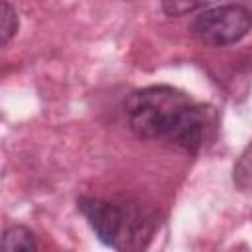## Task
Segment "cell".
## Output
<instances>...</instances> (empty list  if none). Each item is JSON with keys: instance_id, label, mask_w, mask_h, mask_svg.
<instances>
[{"instance_id": "cell-1", "label": "cell", "mask_w": 252, "mask_h": 252, "mask_svg": "<svg viewBox=\"0 0 252 252\" xmlns=\"http://www.w3.org/2000/svg\"><path fill=\"white\" fill-rule=\"evenodd\" d=\"M126 120L132 132L146 140H165L187 152H203L217 134V114L169 85L134 91L126 100Z\"/></svg>"}, {"instance_id": "cell-5", "label": "cell", "mask_w": 252, "mask_h": 252, "mask_svg": "<svg viewBox=\"0 0 252 252\" xmlns=\"http://www.w3.org/2000/svg\"><path fill=\"white\" fill-rule=\"evenodd\" d=\"M234 183L240 191L252 193V144L240 154L234 163Z\"/></svg>"}, {"instance_id": "cell-3", "label": "cell", "mask_w": 252, "mask_h": 252, "mask_svg": "<svg viewBox=\"0 0 252 252\" xmlns=\"http://www.w3.org/2000/svg\"><path fill=\"white\" fill-rule=\"evenodd\" d=\"M252 28V14L240 4H220L203 10L189 26L195 39L205 45L222 47L240 41Z\"/></svg>"}, {"instance_id": "cell-7", "label": "cell", "mask_w": 252, "mask_h": 252, "mask_svg": "<svg viewBox=\"0 0 252 252\" xmlns=\"http://www.w3.org/2000/svg\"><path fill=\"white\" fill-rule=\"evenodd\" d=\"M16 32H18V14L6 0H2V43L8 45V41L16 35Z\"/></svg>"}, {"instance_id": "cell-4", "label": "cell", "mask_w": 252, "mask_h": 252, "mask_svg": "<svg viewBox=\"0 0 252 252\" xmlns=\"http://www.w3.org/2000/svg\"><path fill=\"white\" fill-rule=\"evenodd\" d=\"M2 246L4 250H37V240L30 228L22 224H12L4 230Z\"/></svg>"}, {"instance_id": "cell-2", "label": "cell", "mask_w": 252, "mask_h": 252, "mask_svg": "<svg viewBox=\"0 0 252 252\" xmlns=\"http://www.w3.org/2000/svg\"><path fill=\"white\" fill-rule=\"evenodd\" d=\"M77 205L94 234L114 250L146 248L158 224L156 217L140 205H126L100 197H81Z\"/></svg>"}, {"instance_id": "cell-6", "label": "cell", "mask_w": 252, "mask_h": 252, "mask_svg": "<svg viewBox=\"0 0 252 252\" xmlns=\"http://www.w3.org/2000/svg\"><path fill=\"white\" fill-rule=\"evenodd\" d=\"M213 0H161L163 12L167 16H185L189 12H195L207 4H211Z\"/></svg>"}]
</instances>
